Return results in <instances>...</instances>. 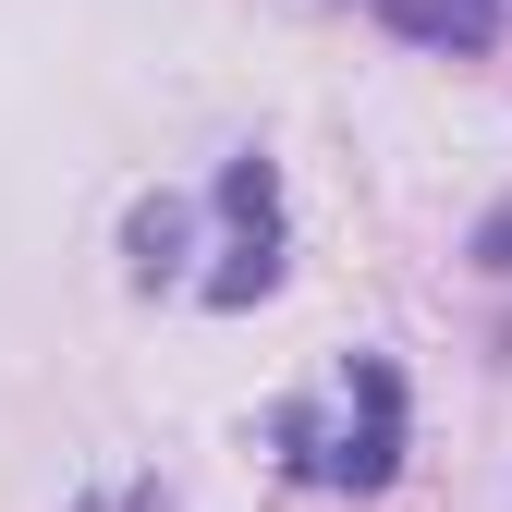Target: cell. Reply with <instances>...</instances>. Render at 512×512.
I'll use <instances>...</instances> for the list:
<instances>
[{
  "label": "cell",
  "mask_w": 512,
  "mask_h": 512,
  "mask_svg": "<svg viewBox=\"0 0 512 512\" xmlns=\"http://www.w3.org/2000/svg\"><path fill=\"white\" fill-rule=\"evenodd\" d=\"M220 208H232V256L208 269V305H256L281 281V183H269V159H232L220 171Z\"/></svg>",
  "instance_id": "7a4b0ae2"
},
{
  "label": "cell",
  "mask_w": 512,
  "mask_h": 512,
  "mask_svg": "<svg viewBox=\"0 0 512 512\" xmlns=\"http://www.w3.org/2000/svg\"><path fill=\"white\" fill-rule=\"evenodd\" d=\"M403 37H452V49H488V25H500V0H378Z\"/></svg>",
  "instance_id": "3957f363"
},
{
  "label": "cell",
  "mask_w": 512,
  "mask_h": 512,
  "mask_svg": "<svg viewBox=\"0 0 512 512\" xmlns=\"http://www.w3.org/2000/svg\"><path fill=\"white\" fill-rule=\"evenodd\" d=\"M281 452H293V476H317V488H391V464H403V378H391V354H354L342 415L293 403V415H281Z\"/></svg>",
  "instance_id": "6da1fadb"
}]
</instances>
